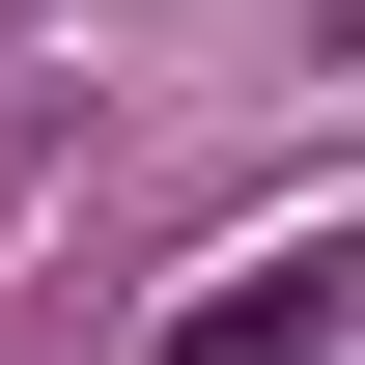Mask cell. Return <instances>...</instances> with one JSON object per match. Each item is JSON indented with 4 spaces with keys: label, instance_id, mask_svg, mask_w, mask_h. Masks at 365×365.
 <instances>
[{
    "label": "cell",
    "instance_id": "cell-1",
    "mask_svg": "<svg viewBox=\"0 0 365 365\" xmlns=\"http://www.w3.org/2000/svg\"><path fill=\"white\" fill-rule=\"evenodd\" d=\"M365 309V253H253V281H197V309H169V365H309Z\"/></svg>",
    "mask_w": 365,
    "mask_h": 365
}]
</instances>
